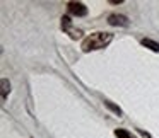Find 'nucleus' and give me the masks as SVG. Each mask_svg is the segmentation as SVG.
Listing matches in <instances>:
<instances>
[{"label":"nucleus","mask_w":159,"mask_h":138,"mask_svg":"<svg viewBox=\"0 0 159 138\" xmlns=\"http://www.w3.org/2000/svg\"><path fill=\"white\" fill-rule=\"evenodd\" d=\"M60 26H62V31L65 32V34H69L72 39H79L80 36H82V31H80V29H75V28L72 26V21H70L69 15H63Z\"/></svg>","instance_id":"nucleus-2"},{"label":"nucleus","mask_w":159,"mask_h":138,"mask_svg":"<svg viewBox=\"0 0 159 138\" xmlns=\"http://www.w3.org/2000/svg\"><path fill=\"white\" fill-rule=\"evenodd\" d=\"M108 24L127 28L130 22H128V17H127V15H123V14H111V15H108Z\"/></svg>","instance_id":"nucleus-4"},{"label":"nucleus","mask_w":159,"mask_h":138,"mask_svg":"<svg viewBox=\"0 0 159 138\" xmlns=\"http://www.w3.org/2000/svg\"><path fill=\"white\" fill-rule=\"evenodd\" d=\"M104 106H106L108 109H111L115 114H118V116H121V109H120L118 106H115V104L111 102V101H104Z\"/></svg>","instance_id":"nucleus-8"},{"label":"nucleus","mask_w":159,"mask_h":138,"mask_svg":"<svg viewBox=\"0 0 159 138\" xmlns=\"http://www.w3.org/2000/svg\"><path fill=\"white\" fill-rule=\"evenodd\" d=\"M137 131H139V133H140V135H142V136H144V138H151V135H149V133H145L144 130H137Z\"/></svg>","instance_id":"nucleus-9"},{"label":"nucleus","mask_w":159,"mask_h":138,"mask_svg":"<svg viewBox=\"0 0 159 138\" xmlns=\"http://www.w3.org/2000/svg\"><path fill=\"white\" fill-rule=\"evenodd\" d=\"M140 43H142V46H145V48H149V50H152V51L159 53V43L152 41V39H149V38L140 39Z\"/></svg>","instance_id":"nucleus-5"},{"label":"nucleus","mask_w":159,"mask_h":138,"mask_svg":"<svg viewBox=\"0 0 159 138\" xmlns=\"http://www.w3.org/2000/svg\"><path fill=\"white\" fill-rule=\"evenodd\" d=\"M11 90V84H9L7 79H2V101L5 102V99H7V92Z\"/></svg>","instance_id":"nucleus-6"},{"label":"nucleus","mask_w":159,"mask_h":138,"mask_svg":"<svg viewBox=\"0 0 159 138\" xmlns=\"http://www.w3.org/2000/svg\"><path fill=\"white\" fill-rule=\"evenodd\" d=\"M67 9H69V12L72 15H75V17H84V15H87V7L84 4H80V2H69V4H67Z\"/></svg>","instance_id":"nucleus-3"},{"label":"nucleus","mask_w":159,"mask_h":138,"mask_svg":"<svg viewBox=\"0 0 159 138\" xmlns=\"http://www.w3.org/2000/svg\"><path fill=\"white\" fill-rule=\"evenodd\" d=\"M115 136L116 138H134L130 131L123 130V128H116V130H115Z\"/></svg>","instance_id":"nucleus-7"},{"label":"nucleus","mask_w":159,"mask_h":138,"mask_svg":"<svg viewBox=\"0 0 159 138\" xmlns=\"http://www.w3.org/2000/svg\"><path fill=\"white\" fill-rule=\"evenodd\" d=\"M111 41H113L111 32H93L82 41V51L89 53V51H96V50H103Z\"/></svg>","instance_id":"nucleus-1"}]
</instances>
